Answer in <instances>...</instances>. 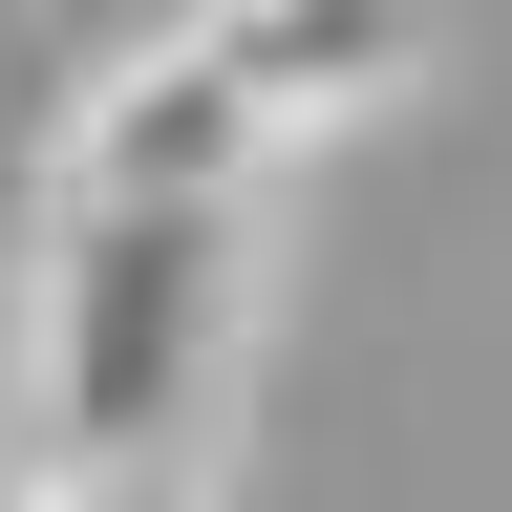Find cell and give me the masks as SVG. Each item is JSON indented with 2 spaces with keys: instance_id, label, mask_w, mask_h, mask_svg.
<instances>
[{
  "instance_id": "obj_1",
  "label": "cell",
  "mask_w": 512,
  "mask_h": 512,
  "mask_svg": "<svg viewBox=\"0 0 512 512\" xmlns=\"http://www.w3.org/2000/svg\"><path fill=\"white\" fill-rule=\"evenodd\" d=\"M427 86V0H171L43 107V192L86 214H256L278 150Z\"/></svg>"
},
{
  "instance_id": "obj_2",
  "label": "cell",
  "mask_w": 512,
  "mask_h": 512,
  "mask_svg": "<svg viewBox=\"0 0 512 512\" xmlns=\"http://www.w3.org/2000/svg\"><path fill=\"white\" fill-rule=\"evenodd\" d=\"M256 278H278L256 214H86V192H43V235H22V470H192L214 491Z\"/></svg>"
},
{
  "instance_id": "obj_3",
  "label": "cell",
  "mask_w": 512,
  "mask_h": 512,
  "mask_svg": "<svg viewBox=\"0 0 512 512\" xmlns=\"http://www.w3.org/2000/svg\"><path fill=\"white\" fill-rule=\"evenodd\" d=\"M0 512H214L192 470H0Z\"/></svg>"
}]
</instances>
